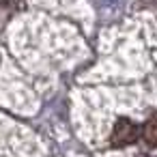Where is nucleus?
Returning <instances> with one entry per match:
<instances>
[{
  "label": "nucleus",
  "mask_w": 157,
  "mask_h": 157,
  "mask_svg": "<svg viewBox=\"0 0 157 157\" xmlns=\"http://www.w3.org/2000/svg\"><path fill=\"white\" fill-rule=\"evenodd\" d=\"M48 142L0 110V157H48Z\"/></svg>",
  "instance_id": "f257e3e1"
},
{
  "label": "nucleus",
  "mask_w": 157,
  "mask_h": 157,
  "mask_svg": "<svg viewBox=\"0 0 157 157\" xmlns=\"http://www.w3.org/2000/svg\"><path fill=\"white\" fill-rule=\"evenodd\" d=\"M24 0H0V11H24Z\"/></svg>",
  "instance_id": "f03ea898"
}]
</instances>
